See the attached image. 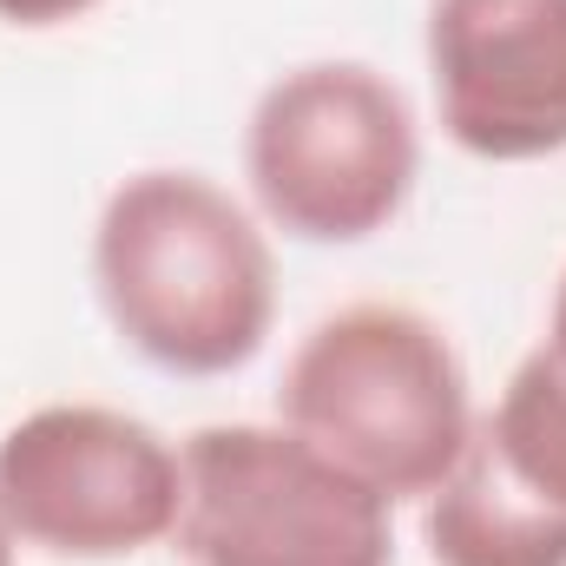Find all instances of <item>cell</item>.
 <instances>
[{
    "label": "cell",
    "mask_w": 566,
    "mask_h": 566,
    "mask_svg": "<svg viewBox=\"0 0 566 566\" xmlns=\"http://www.w3.org/2000/svg\"><path fill=\"white\" fill-rule=\"evenodd\" d=\"M93 290L126 349L165 376L244 369L277 316V264L251 211L205 171H133L93 231Z\"/></svg>",
    "instance_id": "cell-1"
},
{
    "label": "cell",
    "mask_w": 566,
    "mask_h": 566,
    "mask_svg": "<svg viewBox=\"0 0 566 566\" xmlns=\"http://www.w3.org/2000/svg\"><path fill=\"white\" fill-rule=\"evenodd\" d=\"M277 409L283 428L343 461L382 501L434 494L474 434L454 343L402 303H349L323 316L283 369Z\"/></svg>",
    "instance_id": "cell-2"
},
{
    "label": "cell",
    "mask_w": 566,
    "mask_h": 566,
    "mask_svg": "<svg viewBox=\"0 0 566 566\" xmlns=\"http://www.w3.org/2000/svg\"><path fill=\"white\" fill-rule=\"evenodd\" d=\"M422 171L409 99L363 60H316L264 86L244 126V178L303 244H363L396 224Z\"/></svg>",
    "instance_id": "cell-3"
},
{
    "label": "cell",
    "mask_w": 566,
    "mask_h": 566,
    "mask_svg": "<svg viewBox=\"0 0 566 566\" xmlns=\"http://www.w3.org/2000/svg\"><path fill=\"white\" fill-rule=\"evenodd\" d=\"M178 554L191 566H389V501L296 428L211 422L185 448Z\"/></svg>",
    "instance_id": "cell-4"
},
{
    "label": "cell",
    "mask_w": 566,
    "mask_h": 566,
    "mask_svg": "<svg viewBox=\"0 0 566 566\" xmlns=\"http://www.w3.org/2000/svg\"><path fill=\"white\" fill-rule=\"evenodd\" d=\"M185 461L151 422L99 402H46L0 434V514L60 560H119L178 527Z\"/></svg>",
    "instance_id": "cell-5"
},
{
    "label": "cell",
    "mask_w": 566,
    "mask_h": 566,
    "mask_svg": "<svg viewBox=\"0 0 566 566\" xmlns=\"http://www.w3.org/2000/svg\"><path fill=\"white\" fill-rule=\"evenodd\" d=\"M428 86L468 158L534 165L566 151V0H434Z\"/></svg>",
    "instance_id": "cell-6"
},
{
    "label": "cell",
    "mask_w": 566,
    "mask_h": 566,
    "mask_svg": "<svg viewBox=\"0 0 566 566\" xmlns=\"http://www.w3.org/2000/svg\"><path fill=\"white\" fill-rule=\"evenodd\" d=\"M422 534L434 566H566V521L534 507L474 434L428 494Z\"/></svg>",
    "instance_id": "cell-7"
},
{
    "label": "cell",
    "mask_w": 566,
    "mask_h": 566,
    "mask_svg": "<svg viewBox=\"0 0 566 566\" xmlns=\"http://www.w3.org/2000/svg\"><path fill=\"white\" fill-rule=\"evenodd\" d=\"M474 441L534 507L566 521V363L547 343L507 376L494 416L474 422Z\"/></svg>",
    "instance_id": "cell-8"
},
{
    "label": "cell",
    "mask_w": 566,
    "mask_h": 566,
    "mask_svg": "<svg viewBox=\"0 0 566 566\" xmlns=\"http://www.w3.org/2000/svg\"><path fill=\"white\" fill-rule=\"evenodd\" d=\"M99 0H0V20L7 27H66L80 13H93Z\"/></svg>",
    "instance_id": "cell-9"
},
{
    "label": "cell",
    "mask_w": 566,
    "mask_h": 566,
    "mask_svg": "<svg viewBox=\"0 0 566 566\" xmlns=\"http://www.w3.org/2000/svg\"><path fill=\"white\" fill-rule=\"evenodd\" d=\"M547 349L566 363V271H560V290H554V316H547Z\"/></svg>",
    "instance_id": "cell-10"
},
{
    "label": "cell",
    "mask_w": 566,
    "mask_h": 566,
    "mask_svg": "<svg viewBox=\"0 0 566 566\" xmlns=\"http://www.w3.org/2000/svg\"><path fill=\"white\" fill-rule=\"evenodd\" d=\"M0 566H13V527H7V514H0Z\"/></svg>",
    "instance_id": "cell-11"
}]
</instances>
